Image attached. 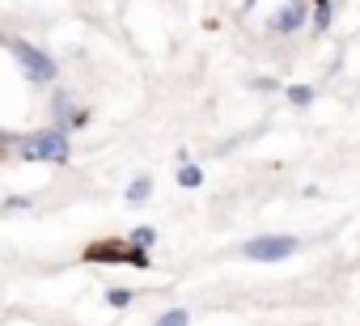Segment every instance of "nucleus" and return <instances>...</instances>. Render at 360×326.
<instances>
[{
    "label": "nucleus",
    "instance_id": "nucleus-10",
    "mask_svg": "<svg viewBox=\"0 0 360 326\" xmlns=\"http://www.w3.org/2000/svg\"><path fill=\"white\" fill-rule=\"evenodd\" d=\"M127 242H131V246H140V250H148V254H153V246H157V229H153V225H136V229H131V233H127Z\"/></svg>",
    "mask_w": 360,
    "mask_h": 326
},
{
    "label": "nucleus",
    "instance_id": "nucleus-4",
    "mask_svg": "<svg viewBox=\"0 0 360 326\" xmlns=\"http://www.w3.org/2000/svg\"><path fill=\"white\" fill-rule=\"evenodd\" d=\"M301 250V242L292 237V233H259V237H250V242H242V259H250V263H284V259H292Z\"/></svg>",
    "mask_w": 360,
    "mask_h": 326
},
{
    "label": "nucleus",
    "instance_id": "nucleus-18",
    "mask_svg": "<svg viewBox=\"0 0 360 326\" xmlns=\"http://www.w3.org/2000/svg\"><path fill=\"white\" fill-rule=\"evenodd\" d=\"M288 5H305V0H288Z\"/></svg>",
    "mask_w": 360,
    "mask_h": 326
},
{
    "label": "nucleus",
    "instance_id": "nucleus-2",
    "mask_svg": "<svg viewBox=\"0 0 360 326\" xmlns=\"http://www.w3.org/2000/svg\"><path fill=\"white\" fill-rule=\"evenodd\" d=\"M81 259L85 263H123V267H136V271L153 267V254L140 250V246H131L127 237H98V242H89L81 250Z\"/></svg>",
    "mask_w": 360,
    "mask_h": 326
},
{
    "label": "nucleus",
    "instance_id": "nucleus-16",
    "mask_svg": "<svg viewBox=\"0 0 360 326\" xmlns=\"http://www.w3.org/2000/svg\"><path fill=\"white\" fill-rule=\"evenodd\" d=\"M13 140H18V136H9L5 127H0V152H5V148H13Z\"/></svg>",
    "mask_w": 360,
    "mask_h": 326
},
{
    "label": "nucleus",
    "instance_id": "nucleus-14",
    "mask_svg": "<svg viewBox=\"0 0 360 326\" xmlns=\"http://www.w3.org/2000/svg\"><path fill=\"white\" fill-rule=\"evenodd\" d=\"M0 208H5V212H26V208H30V195H9Z\"/></svg>",
    "mask_w": 360,
    "mask_h": 326
},
{
    "label": "nucleus",
    "instance_id": "nucleus-12",
    "mask_svg": "<svg viewBox=\"0 0 360 326\" xmlns=\"http://www.w3.org/2000/svg\"><path fill=\"white\" fill-rule=\"evenodd\" d=\"M284 93H288V102H292V106H314V98H318V93H314V85H288Z\"/></svg>",
    "mask_w": 360,
    "mask_h": 326
},
{
    "label": "nucleus",
    "instance_id": "nucleus-8",
    "mask_svg": "<svg viewBox=\"0 0 360 326\" xmlns=\"http://www.w3.org/2000/svg\"><path fill=\"white\" fill-rule=\"evenodd\" d=\"M148 195H153V178H148V174H140V178H131V187L123 191V200H127V204H144Z\"/></svg>",
    "mask_w": 360,
    "mask_h": 326
},
{
    "label": "nucleus",
    "instance_id": "nucleus-9",
    "mask_svg": "<svg viewBox=\"0 0 360 326\" xmlns=\"http://www.w3.org/2000/svg\"><path fill=\"white\" fill-rule=\"evenodd\" d=\"M330 22H335V5H330V0H314V30L326 34Z\"/></svg>",
    "mask_w": 360,
    "mask_h": 326
},
{
    "label": "nucleus",
    "instance_id": "nucleus-5",
    "mask_svg": "<svg viewBox=\"0 0 360 326\" xmlns=\"http://www.w3.org/2000/svg\"><path fill=\"white\" fill-rule=\"evenodd\" d=\"M81 106H77V93L68 89V85H56V93H51V127H60V131H68V123H72V115H77Z\"/></svg>",
    "mask_w": 360,
    "mask_h": 326
},
{
    "label": "nucleus",
    "instance_id": "nucleus-7",
    "mask_svg": "<svg viewBox=\"0 0 360 326\" xmlns=\"http://www.w3.org/2000/svg\"><path fill=\"white\" fill-rule=\"evenodd\" d=\"M178 187H183V191H200V187H204V170L195 166V161L178 166Z\"/></svg>",
    "mask_w": 360,
    "mask_h": 326
},
{
    "label": "nucleus",
    "instance_id": "nucleus-15",
    "mask_svg": "<svg viewBox=\"0 0 360 326\" xmlns=\"http://www.w3.org/2000/svg\"><path fill=\"white\" fill-rule=\"evenodd\" d=\"M255 85H259V93H276V89H280V81H276V77H259Z\"/></svg>",
    "mask_w": 360,
    "mask_h": 326
},
{
    "label": "nucleus",
    "instance_id": "nucleus-17",
    "mask_svg": "<svg viewBox=\"0 0 360 326\" xmlns=\"http://www.w3.org/2000/svg\"><path fill=\"white\" fill-rule=\"evenodd\" d=\"M250 5H255V0H242V13H246V9H250Z\"/></svg>",
    "mask_w": 360,
    "mask_h": 326
},
{
    "label": "nucleus",
    "instance_id": "nucleus-3",
    "mask_svg": "<svg viewBox=\"0 0 360 326\" xmlns=\"http://www.w3.org/2000/svg\"><path fill=\"white\" fill-rule=\"evenodd\" d=\"M5 47L13 51V60H18V68H22V77H26L30 85H56L60 64H56V56H51V51L34 47V43H26V39H9Z\"/></svg>",
    "mask_w": 360,
    "mask_h": 326
},
{
    "label": "nucleus",
    "instance_id": "nucleus-1",
    "mask_svg": "<svg viewBox=\"0 0 360 326\" xmlns=\"http://www.w3.org/2000/svg\"><path fill=\"white\" fill-rule=\"evenodd\" d=\"M13 152L22 161H47V166H68L72 161V140L60 127H43V131H26L13 140Z\"/></svg>",
    "mask_w": 360,
    "mask_h": 326
},
{
    "label": "nucleus",
    "instance_id": "nucleus-11",
    "mask_svg": "<svg viewBox=\"0 0 360 326\" xmlns=\"http://www.w3.org/2000/svg\"><path fill=\"white\" fill-rule=\"evenodd\" d=\"M153 326H191V309H183V305H174V309L157 313V322H153Z\"/></svg>",
    "mask_w": 360,
    "mask_h": 326
},
{
    "label": "nucleus",
    "instance_id": "nucleus-13",
    "mask_svg": "<svg viewBox=\"0 0 360 326\" xmlns=\"http://www.w3.org/2000/svg\"><path fill=\"white\" fill-rule=\"evenodd\" d=\"M136 301V288H106V305L110 309H127Z\"/></svg>",
    "mask_w": 360,
    "mask_h": 326
},
{
    "label": "nucleus",
    "instance_id": "nucleus-6",
    "mask_svg": "<svg viewBox=\"0 0 360 326\" xmlns=\"http://www.w3.org/2000/svg\"><path fill=\"white\" fill-rule=\"evenodd\" d=\"M301 26H305V5H284V9H276L267 18V30L271 34H297Z\"/></svg>",
    "mask_w": 360,
    "mask_h": 326
}]
</instances>
